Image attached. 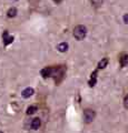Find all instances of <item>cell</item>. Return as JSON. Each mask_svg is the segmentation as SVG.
I'll list each match as a JSON object with an SVG mask.
<instances>
[{"mask_svg": "<svg viewBox=\"0 0 128 133\" xmlns=\"http://www.w3.org/2000/svg\"><path fill=\"white\" fill-rule=\"evenodd\" d=\"M65 73H66V66L65 65L50 66V77L55 80L56 83H60L63 81Z\"/></svg>", "mask_w": 128, "mask_h": 133, "instance_id": "1", "label": "cell"}, {"mask_svg": "<svg viewBox=\"0 0 128 133\" xmlns=\"http://www.w3.org/2000/svg\"><path fill=\"white\" fill-rule=\"evenodd\" d=\"M86 35H87V29L82 24H79V26H77L74 29V37L77 40H84Z\"/></svg>", "mask_w": 128, "mask_h": 133, "instance_id": "2", "label": "cell"}, {"mask_svg": "<svg viewBox=\"0 0 128 133\" xmlns=\"http://www.w3.org/2000/svg\"><path fill=\"white\" fill-rule=\"evenodd\" d=\"M96 116V112L92 109H86L84 112V119H85V122L86 123H90L95 119Z\"/></svg>", "mask_w": 128, "mask_h": 133, "instance_id": "3", "label": "cell"}, {"mask_svg": "<svg viewBox=\"0 0 128 133\" xmlns=\"http://www.w3.org/2000/svg\"><path fill=\"white\" fill-rule=\"evenodd\" d=\"M2 39H3V44L6 45H9L10 43H12L14 42V40H15V38H14V36H11L9 32H8L7 30L3 32V35H2Z\"/></svg>", "mask_w": 128, "mask_h": 133, "instance_id": "4", "label": "cell"}, {"mask_svg": "<svg viewBox=\"0 0 128 133\" xmlns=\"http://www.w3.org/2000/svg\"><path fill=\"white\" fill-rule=\"evenodd\" d=\"M34 93H35V90H34V89H32V88H27V89H25V90L22 91L21 95H22V98L27 99V98H30Z\"/></svg>", "mask_w": 128, "mask_h": 133, "instance_id": "5", "label": "cell"}, {"mask_svg": "<svg viewBox=\"0 0 128 133\" xmlns=\"http://www.w3.org/2000/svg\"><path fill=\"white\" fill-rule=\"evenodd\" d=\"M40 125H41V122H40V119H38V118H36V119L32 120L31 124H30V127H31L32 130H38V129L40 128Z\"/></svg>", "mask_w": 128, "mask_h": 133, "instance_id": "6", "label": "cell"}, {"mask_svg": "<svg viewBox=\"0 0 128 133\" xmlns=\"http://www.w3.org/2000/svg\"><path fill=\"white\" fill-rule=\"evenodd\" d=\"M96 82H97V71H94L92 73V77H90L88 83H89L90 87H94L95 84H96Z\"/></svg>", "mask_w": 128, "mask_h": 133, "instance_id": "7", "label": "cell"}, {"mask_svg": "<svg viewBox=\"0 0 128 133\" xmlns=\"http://www.w3.org/2000/svg\"><path fill=\"white\" fill-rule=\"evenodd\" d=\"M119 62H120V65L121 66H127L128 65V55L121 56L120 59H119Z\"/></svg>", "mask_w": 128, "mask_h": 133, "instance_id": "8", "label": "cell"}, {"mask_svg": "<svg viewBox=\"0 0 128 133\" xmlns=\"http://www.w3.org/2000/svg\"><path fill=\"white\" fill-rule=\"evenodd\" d=\"M107 64H108V58H104V59H101L100 61H99L98 69H104L107 66Z\"/></svg>", "mask_w": 128, "mask_h": 133, "instance_id": "9", "label": "cell"}, {"mask_svg": "<svg viewBox=\"0 0 128 133\" xmlns=\"http://www.w3.org/2000/svg\"><path fill=\"white\" fill-rule=\"evenodd\" d=\"M57 49H58L60 52H66L68 50V44L66 42H61V43H59L58 45H57Z\"/></svg>", "mask_w": 128, "mask_h": 133, "instance_id": "10", "label": "cell"}, {"mask_svg": "<svg viewBox=\"0 0 128 133\" xmlns=\"http://www.w3.org/2000/svg\"><path fill=\"white\" fill-rule=\"evenodd\" d=\"M16 15H17V9H16V8H10L7 12V16L9 17V18H14V17H16Z\"/></svg>", "mask_w": 128, "mask_h": 133, "instance_id": "11", "label": "cell"}, {"mask_svg": "<svg viewBox=\"0 0 128 133\" xmlns=\"http://www.w3.org/2000/svg\"><path fill=\"white\" fill-rule=\"evenodd\" d=\"M36 111H37V107H36V105H30V107L27 109V114H28V115H31V114H34Z\"/></svg>", "mask_w": 128, "mask_h": 133, "instance_id": "12", "label": "cell"}, {"mask_svg": "<svg viewBox=\"0 0 128 133\" xmlns=\"http://www.w3.org/2000/svg\"><path fill=\"white\" fill-rule=\"evenodd\" d=\"M90 2L95 8H99L102 5V0H90Z\"/></svg>", "mask_w": 128, "mask_h": 133, "instance_id": "13", "label": "cell"}, {"mask_svg": "<svg viewBox=\"0 0 128 133\" xmlns=\"http://www.w3.org/2000/svg\"><path fill=\"white\" fill-rule=\"evenodd\" d=\"M124 105H125L126 109H128V95H126L125 99H124Z\"/></svg>", "mask_w": 128, "mask_h": 133, "instance_id": "14", "label": "cell"}, {"mask_svg": "<svg viewBox=\"0 0 128 133\" xmlns=\"http://www.w3.org/2000/svg\"><path fill=\"white\" fill-rule=\"evenodd\" d=\"M124 21H125V23L128 26V15H125V16H124Z\"/></svg>", "mask_w": 128, "mask_h": 133, "instance_id": "15", "label": "cell"}, {"mask_svg": "<svg viewBox=\"0 0 128 133\" xmlns=\"http://www.w3.org/2000/svg\"><path fill=\"white\" fill-rule=\"evenodd\" d=\"M53 1H55L56 3H60V2H61V0H53Z\"/></svg>", "mask_w": 128, "mask_h": 133, "instance_id": "16", "label": "cell"}, {"mask_svg": "<svg viewBox=\"0 0 128 133\" xmlns=\"http://www.w3.org/2000/svg\"><path fill=\"white\" fill-rule=\"evenodd\" d=\"M0 133H2V132H0Z\"/></svg>", "mask_w": 128, "mask_h": 133, "instance_id": "17", "label": "cell"}]
</instances>
